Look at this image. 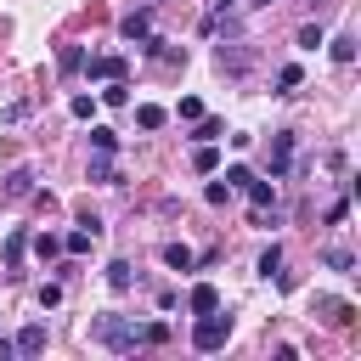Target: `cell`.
Segmentation results:
<instances>
[{"label": "cell", "instance_id": "1", "mask_svg": "<svg viewBox=\"0 0 361 361\" xmlns=\"http://www.w3.org/2000/svg\"><path fill=\"white\" fill-rule=\"evenodd\" d=\"M90 333H96V344H107V350H118V355L135 350V344H147V327H130V322H118V316H102Z\"/></svg>", "mask_w": 361, "mask_h": 361}, {"label": "cell", "instance_id": "2", "mask_svg": "<svg viewBox=\"0 0 361 361\" xmlns=\"http://www.w3.org/2000/svg\"><path fill=\"white\" fill-rule=\"evenodd\" d=\"M226 338H231V316H220V310H203V316H197V327H192V344L209 355V350H220Z\"/></svg>", "mask_w": 361, "mask_h": 361}, {"label": "cell", "instance_id": "3", "mask_svg": "<svg viewBox=\"0 0 361 361\" xmlns=\"http://www.w3.org/2000/svg\"><path fill=\"white\" fill-rule=\"evenodd\" d=\"M11 350H17V355H39V350H45V327H39V322H28V327L11 338Z\"/></svg>", "mask_w": 361, "mask_h": 361}, {"label": "cell", "instance_id": "4", "mask_svg": "<svg viewBox=\"0 0 361 361\" xmlns=\"http://www.w3.org/2000/svg\"><path fill=\"white\" fill-rule=\"evenodd\" d=\"M118 34H124V39H147V34H152V17H147V11H130V17L118 23Z\"/></svg>", "mask_w": 361, "mask_h": 361}, {"label": "cell", "instance_id": "5", "mask_svg": "<svg viewBox=\"0 0 361 361\" xmlns=\"http://www.w3.org/2000/svg\"><path fill=\"white\" fill-rule=\"evenodd\" d=\"M90 79H124V56H90Z\"/></svg>", "mask_w": 361, "mask_h": 361}, {"label": "cell", "instance_id": "6", "mask_svg": "<svg viewBox=\"0 0 361 361\" xmlns=\"http://www.w3.org/2000/svg\"><path fill=\"white\" fill-rule=\"evenodd\" d=\"M186 305H192V310H197V316H203V310H220V293H214V282H197V288H192V299H186Z\"/></svg>", "mask_w": 361, "mask_h": 361}, {"label": "cell", "instance_id": "7", "mask_svg": "<svg viewBox=\"0 0 361 361\" xmlns=\"http://www.w3.org/2000/svg\"><path fill=\"white\" fill-rule=\"evenodd\" d=\"M288 158H293V135H276V141H271V175H282Z\"/></svg>", "mask_w": 361, "mask_h": 361}, {"label": "cell", "instance_id": "8", "mask_svg": "<svg viewBox=\"0 0 361 361\" xmlns=\"http://www.w3.org/2000/svg\"><path fill=\"white\" fill-rule=\"evenodd\" d=\"M243 192H248V203H254V209H271V203H276V186H271V180H248Z\"/></svg>", "mask_w": 361, "mask_h": 361}, {"label": "cell", "instance_id": "9", "mask_svg": "<svg viewBox=\"0 0 361 361\" xmlns=\"http://www.w3.org/2000/svg\"><path fill=\"white\" fill-rule=\"evenodd\" d=\"M164 265L169 271H192V248L186 243H164Z\"/></svg>", "mask_w": 361, "mask_h": 361}, {"label": "cell", "instance_id": "10", "mask_svg": "<svg viewBox=\"0 0 361 361\" xmlns=\"http://www.w3.org/2000/svg\"><path fill=\"white\" fill-rule=\"evenodd\" d=\"M164 118H169V113H164L158 102H141V107H135V124H141V130H158Z\"/></svg>", "mask_w": 361, "mask_h": 361}, {"label": "cell", "instance_id": "11", "mask_svg": "<svg viewBox=\"0 0 361 361\" xmlns=\"http://www.w3.org/2000/svg\"><path fill=\"white\" fill-rule=\"evenodd\" d=\"M28 186H34V169H11L6 175V197H28Z\"/></svg>", "mask_w": 361, "mask_h": 361}, {"label": "cell", "instance_id": "12", "mask_svg": "<svg viewBox=\"0 0 361 361\" xmlns=\"http://www.w3.org/2000/svg\"><path fill=\"white\" fill-rule=\"evenodd\" d=\"M56 68H62V73H79V68H85V51H79V45H62V51H56Z\"/></svg>", "mask_w": 361, "mask_h": 361}, {"label": "cell", "instance_id": "13", "mask_svg": "<svg viewBox=\"0 0 361 361\" xmlns=\"http://www.w3.org/2000/svg\"><path fill=\"white\" fill-rule=\"evenodd\" d=\"M259 276H282V243H271V248L259 254Z\"/></svg>", "mask_w": 361, "mask_h": 361}, {"label": "cell", "instance_id": "14", "mask_svg": "<svg viewBox=\"0 0 361 361\" xmlns=\"http://www.w3.org/2000/svg\"><path fill=\"white\" fill-rule=\"evenodd\" d=\"M107 288H113V293L130 288V259H113V265H107Z\"/></svg>", "mask_w": 361, "mask_h": 361}, {"label": "cell", "instance_id": "15", "mask_svg": "<svg viewBox=\"0 0 361 361\" xmlns=\"http://www.w3.org/2000/svg\"><path fill=\"white\" fill-rule=\"evenodd\" d=\"M102 102H107V107H124V102H130V85H124V79H107Z\"/></svg>", "mask_w": 361, "mask_h": 361}, {"label": "cell", "instance_id": "16", "mask_svg": "<svg viewBox=\"0 0 361 361\" xmlns=\"http://www.w3.org/2000/svg\"><path fill=\"white\" fill-rule=\"evenodd\" d=\"M34 254H39V259H56V254H62V237L39 231V237H34Z\"/></svg>", "mask_w": 361, "mask_h": 361}, {"label": "cell", "instance_id": "17", "mask_svg": "<svg viewBox=\"0 0 361 361\" xmlns=\"http://www.w3.org/2000/svg\"><path fill=\"white\" fill-rule=\"evenodd\" d=\"M90 147H96V152H113V147H118V135H113L107 124H96V130H90Z\"/></svg>", "mask_w": 361, "mask_h": 361}, {"label": "cell", "instance_id": "18", "mask_svg": "<svg viewBox=\"0 0 361 361\" xmlns=\"http://www.w3.org/2000/svg\"><path fill=\"white\" fill-rule=\"evenodd\" d=\"M192 164H197V169H203V175H209V169H214V164H220V152H214V141H203V147H197V152H192Z\"/></svg>", "mask_w": 361, "mask_h": 361}, {"label": "cell", "instance_id": "19", "mask_svg": "<svg viewBox=\"0 0 361 361\" xmlns=\"http://www.w3.org/2000/svg\"><path fill=\"white\" fill-rule=\"evenodd\" d=\"M23 248H28V231H11V237H6V265H17Z\"/></svg>", "mask_w": 361, "mask_h": 361}, {"label": "cell", "instance_id": "20", "mask_svg": "<svg viewBox=\"0 0 361 361\" xmlns=\"http://www.w3.org/2000/svg\"><path fill=\"white\" fill-rule=\"evenodd\" d=\"M90 243H96V231H68V237H62V248H68V254H85Z\"/></svg>", "mask_w": 361, "mask_h": 361}, {"label": "cell", "instance_id": "21", "mask_svg": "<svg viewBox=\"0 0 361 361\" xmlns=\"http://www.w3.org/2000/svg\"><path fill=\"white\" fill-rule=\"evenodd\" d=\"M333 62H355V39H350V34L333 39Z\"/></svg>", "mask_w": 361, "mask_h": 361}, {"label": "cell", "instance_id": "22", "mask_svg": "<svg viewBox=\"0 0 361 361\" xmlns=\"http://www.w3.org/2000/svg\"><path fill=\"white\" fill-rule=\"evenodd\" d=\"M68 113H73V118H96V96H73Z\"/></svg>", "mask_w": 361, "mask_h": 361}, {"label": "cell", "instance_id": "23", "mask_svg": "<svg viewBox=\"0 0 361 361\" xmlns=\"http://www.w3.org/2000/svg\"><path fill=\"white\" fill-rule=\"evenodd\" d=\"M299 45H305V51H316V45H327V34L310 23V28H299Z\"/></svg>", "mask_w": 361, "mask_h": 361}, {"label": "cell", "instance_id": "24", "mask_svg": "<svg viewBox=\"0 0 361 361\" xmlns=\"http://www.w3.org/2000/svg\"><path fill=\"white\" fill-rule=\"evenodd\" d=\"M175 113H180V118H192V124H197V118H203V102H197V96H180V107H175Z\"/></svg>", "mask_w": 361, "mask_h": 361}, {"label": "cell", "instance_id": "25", "mask_svg": "<svg viewBox=\"0 0 361 361\" xmlns=\"http://www.w3.org/2000/svg\"><path fill=\"white\" fill-rule=\"evenodd\" d=\"M322 259H327V271H350V265H355V259H350V254H344V248H327V254H322Z\"/></svg>", "mask_w": 361, "mask_h": 361}, {"label": "cell", "instance_id": "26", "mask_svg": "<svg viewBox=\"0 0 361 361\" xmlns=\"http://www.w3.org/2000/svg\"><path fill=\"white\" fill-rule=\"evenodd\" d=\"M220 130H226V124H220V118H197V141H214V135H220Z\"/></svg>", "mask_w": 361, "mask_h": 361}, {"label": "cell", "instance_id": "27", "mask_svg": "<svg viewBox=\"0 0 361 361\" xmlns=\"http://www.w3.org/2000/svg\"><path fill=\"white\" fill-rule=\"evenodd\" d=\"M107 158H113V152H96V164H90V180H113V169H107Z\"/></svg>", "mask_w": 361, "mask_h": 361}, {"label": "cell", "instance_id": "28", "mask_svg": "<svg viewBox=\"0 0 361 361\" xmlns=\"http://www.w3.org/2000/svg\"><path fill=\"white\" fill-rule=\"evenodd\" d=\"M248 180H254V175H248V169H243V164H237V169H226V186H231V192H243V186H248Z\"/></svg>", "mask_w": 361, "mask_h": 361}, {"label": "cell", "instance_id": "29", "mask_svg": "<svg viewBox=\"0 0 361 361\" xmlns=\"http://www.w3.org/2000/svg\"><path fill=\"white\" fill-rule=\"evenodd\" d=\"M203 197H209V203H214V209H220V203H226V197H231V186H226V180H209V192H203Z\"/></svg>", "mask_w": 361, "mask_h": 361}, {"label": "cell", "instance_id": "30", "mask_svg": "<svg viewBox=\"0 0 361 361\" xmlns=\"http://www.w3.org/2000/svg\"><path fill=\"white\" fill-rule=\"evenodd\" d=\"M254 6H271V0H254Z\"/></svg>", "mask_w": 361, "mask_h": 361}]
</instances>
